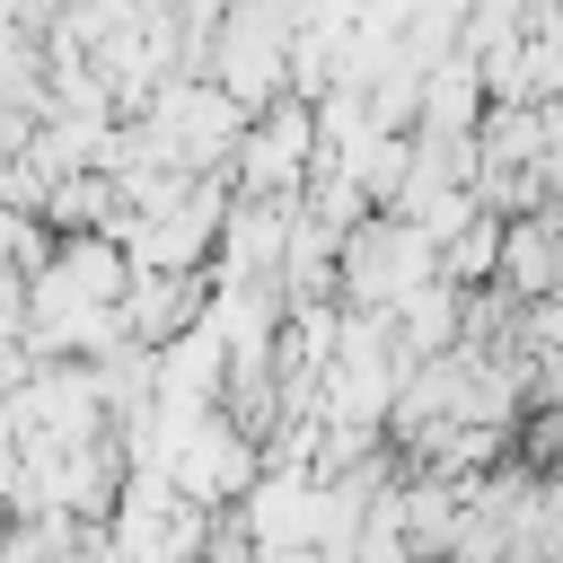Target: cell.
<instances>
[{
    "mask_svg": "<svg viewBox=\"0 0 563 563\" xmlns=\"http://www.w3.org/2000/svg\"><path fill=\"white\" fill-rule=\"evenodd\" d=\"M299 26H308V0H229L220 18V44H211V79L264 114L290 97V70H299Z\"/></svg>",
    "mask_w": 563,
    "mask_h": 563,
    "instance_id": "1",
    "label": "cell"
},
{
    "mask_svg": "<svg viewBox=\"0 0 563 563\" xmlns=\"http://www.w3.org/2000/svg\"><path fill=\"white\" fill-rule=\"evenodd\" d=\"M431 282H440V246H431L405 211H369V220L343 238V308L396 317V308L422 299Z\"/></svg>",
    "mask_w": 563,
    "mask_h": 563,
    "instance_id": "2",
    "label": "cell"
},
{
    "mask_svg": "<svg viewBox=\"0 0 563 563\" xmlns=\"http://www.w3.org/2000/svg\"><path fill=\"white\" fill-rule=\"evenodd\" d=\"M141 123L167 141V158H176L185 176H220V167H238V150H246V123H255V114H246L220 79H176Z\"/></svg>",
    "mask_w": 563,
    "mask_h": 563,
    "instance_id": "3",
    "label": "cell"
},
{
    "mask_svg": "<svg viewBox=\"0 0 563 563\" xmlns=\"http://www.w3.org/2000/svg\"><path fill=\"white\" fill-rule=\"evenodd\" d=\"M501 246H510V220H501V211H475V220L440 246V282H457V290H475L484 273L501 282Z\"/></svg>",
    "mask_w": 563,
    "mask_h": 563,
    "instance_id": "4",
    "label": "cell"
}]
</instances>
